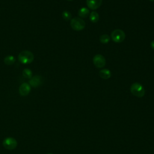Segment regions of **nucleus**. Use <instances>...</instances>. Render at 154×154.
<instances>
[{"mask_svg": "<svg viewBox=\"0 0 154 154\" xmlns=\"http://www.w3.org/2000/svg\"><path fill=\"white\" fill-rule=\"evenodd\" d=\"M34 54L28 50L21 51L18 55L19 61L21 63L25 64H27L32 63L34 60Z\"/></svg>", "mask_w": 154, "mask_h": 154, "instance_id": "1", "label": "nucleus"}, {"mask_svg": "<svg viewBox=\"0 0 154 154\" xmlns=\"http://www.w3.org/2000/svg\"><path fill=\"white\" fill-rule=\"evenodd\" d=\"M130 90L131 93L137 97H142L145 94V90L143 86L138 82L133 83L131 86Z\"/></svg>", "mask_w": 154, "mask_h": 154, "instance_id": "2", "label": "nucleus"}, {"mask_svg": "<svg viewBox=\"0 0 154 154\" xmlns=\"http://www.w3.org/2000/svg\"><path fill=\"white\" fill-rule=\"evenodd\" d=\"M70 24L72 28L76 31L82 30L83 29H84L85 26V23L84 20L78 17H76L72 19Z\"/></svg>", "mask_w": 154, "mask_h": 154, "instance_id": "3", "label": "nucleus"}, {"mask_svg": "<svg viewBox=\"0 0 154 154\" xmlns=\"http://www.w3.org/2000/svg\"><path fill=\"white\" fill-rule=\"evenodd\" d=\"M125 33L124 31L120 29H114L111 34V39L116 43H121L125 38Z\"/></svg>", "mask_w": 154, "mask_h": 154, "instance_id": "4", "label": "nucleus"}, {"mask_svg": "<svg viewBox=\"0 0 154 154\" xmlns=\"http://www.w3.org/2000/svg\"><path fill=\"white\" fill-rule=\"evenodd\" d=\"M2 145L6 149L13 150L17 147V142L13 137H7L3 140Z\"/></svg>", "mask_w": 154, "mask_h": 154, "instance_id": "5", "label": "nucleus"}, {"mask_svg": "<svg viewBox=\"0 0 154 154\" xmlns=\"http://www.w3.org/2000/svg\"><path fill=\"white\" fill-rule=\"evenodd\" d=\"M93 62L94 66L97 68H102L106 64L105 57L101 54H96L93 58Z\"/></svg>", "mask_w": 154, "mask_h": 154, "instance_id": "6", "label": "nucleus"}, {"mask_svg": "<svg viewBox=\"0 0 154 154\" xmlns=\"http://www.w3.org/2000/svg\"><path fill=\"white\" fill-rule=\"evenodd\" d=\"M31 91V86L26 82L22 83L19 88V93L22 96H27Z\"/></svg>", "mask_w": 154, "mask_h": 154, "instance_id": "7", "label": "nucleus"}, {"mask_svg": "<svg viewBox=\"0 0 154 154\" xmlns=\"http://www.w3.org/2000/svg\"><path fill=\"white\" fill-rule=\"evenodd\" d=\"M86 3L89 9L94 10L100 7L102 3V0H87Z\"/></svg>", "mask_w": 154, "mask_h": 154, "instance_id": "8", "label": "nucleus"}, {"mask_svg": "<svg viewBox=\"0 0 154 154\" xmlns=\"http://www.w3.org/2000/svg\"><path fill=\"white\" fill-rule=\"evenodd\" d=\"M42 83V78L39 75H35L32 76L29 81V84L33 87H37Z\"/></svg>", "mask_w": 154, "mask_h": 154, "instance_id": "9", "label": "nucleus"}, {"mask_svg": "<svg viewBox=\"0 0 154 154\" xmlns=\"http://www.w3.org/2000/svg\"><path fill=\"white\" fill-rule=\"evenodd\" d=\"M99 76L103 79H108L111 76V72L109 70L107 69H103L99 71Z\"/></svg>", "mask_w": 154, "mask_h": 154, "instance_id": "10", "label": "nucleus"}, {"mask_svg": "<svg viewBox=\"0 0 154 154\" xmlns=\"http://www.w3.org/2000/svg\"><path fill=\"white\" fill-rule=\"evenodd\" d=\"M90 13L89 9L86 7H82L78 10V16L80 17H87Z\"/></svg>", "mask_w": 154, "mask_h": 154, "instance_id": "11", "label": "nucleus"}, {"mask_svg": "<svg viewBox=\"0 0 154 154\" xmlns=\"http://www.w3.org/2000/svg\"><path fill=\"white\" fill-rule=\"evenodd\" d=\"M16 58L13 55H7L4 59V62L7 65H12L14 63Z\"/></svg>", "mask_w": 154, "mask_h": 154, "instance_id": "12", "label": "nucleus"}, {"mask_svg": "<svg viewBox=\"0 0 154 154\" xmlns=\"http://www.w3.org/2000/svg\"><path fill=\"white\" fill-rule=\"evenodd\" d=\"M89 19L93 23H96L99 20V15L96 11H92L89 14Z\"/></svg>", "mask_w": 154, "mask_h": 154, "instance_id": "13", "label": "nucleus"}, {"mask_svg": "<svg viewBox=\"0 0 154 154\" xmlns=\"http://www.w3.org/2000/svg\"><path fill=\"white\" fill-rule=\"evenodd\" d=\"M23 76L27 79H31L32 77V71L29 69H24L22 71Z\"/></svg>", "mask_w": 154, "mask_h": 154, "instance_id": "14", "label": "nucleus"}, {"mask_svg": "<svg viewBox=\"0 0 154 154\" xmlns=\"http://www.w3.org/2000/svg\"><path fill=\"white\" fill-rule=\"evenodd\" d=\"M99 41L103 44H106L110 41V37L107 34H102L99 37Z\"/></svg>", "mask_w": 154, "mask_h": 154, "instance_id": "15", "label": "nucleus"}, {"mask_svg": "<svg viewBox=\"0 0 154 154\" xmlns=\"http://www.w3.org/2000/svg\"><path fill=\"white\" fill-rule=\"evenodd\" d=\"M62 17L65 20H69L72 18V14L69 11H64L62 13Z\"/></svg>", "mask_w": 154, "mask_h": 154, "instance_id": "16", "label": "nucleus"}, {"mask_svg": "<svg viewBox=\"0 0 154 154\" xmlns=\"http://www.w3.org/2000/svg\"><path fill=\"white\" fill-rule=\"evenodd\" d=\"M150 46H151L152 49L154 50V40H153V41L151 42V43H150Z\"/></svg>", "mask_w": 154, "mask_h": 154, "instance_id": "17", "label": "nucleus"}, {"mask_svg": "<svg viewBox=\"0 0 154 154\" xmlns=\"http://www.w3.org/2000/svg\"><path fill=\"white\" fill-rule=\"evenodd\" d=\"M149 1L151 2H154V0H149Z\"/></svg>", "mask_w": 154, "mask_h": 154, "instance_id": "18", "label": "nucleus"}, {"mask_svg": "<svg viewBox=\"0 0 154 154\" xmlns=\"http://www.w3.org/2000/svg\"><path fill=\"white\" fill-rule=\"evenodd\" d=\"M67 1H73V0H67Z\"/></svg>", "mask_w": 154, "mask_h": 154, "instance_id": "19", "label": "nucleus"}, {"mask_svg": "<svg viewBox=\"0 0 154 154\" xmlns=\"http://www.w3.org/2000/svg\"><path fill=\"white\" fill-rule=\"evenodd\" d=\"M47 154H53V153H47Z\"/></svg>", "mask_w": 154, "mask_h": 154, "instance_id": "20", "label": "nucleus"}]
</instances>
